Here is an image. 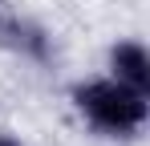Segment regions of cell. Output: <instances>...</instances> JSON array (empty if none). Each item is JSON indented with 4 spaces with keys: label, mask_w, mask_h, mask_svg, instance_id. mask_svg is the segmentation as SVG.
<instances>
[{
    "label": "cell",
    "mask_w": 150,
    "mask_h": 146,
    "mask_svg": "<svg viewBox=\"0 0 150 146\" xmlns=\"http://www.w3.org/2000/svg\"><path fill=\"white\" fill-rule=\"evenodd\" d=\"M73 101L85 118L105 134H134L146 126V94L130 89L122 81H85L73 89Z\"/></svg>",
    "instance_id": "6da1fadb"
},
{
    "label": "cell",
    "mask_w": 150,
    "mask_h": 146,
    "mask_svg": "<svg viewBox=\"0 0 150 146\" xmlns=\"http://www.w3.org/2000/svg\"><path fill=\"white\" fill-rule=\"evenodd\" d=\"M110 69H114V81H122L130 89H138V94L150 89V53L138 41H122L110 49Z\"/></svg>",
    "instance_id": "7a4b0ae2"
},
{
    "label": "cell",
    "mask_w": 150,
    "mask_h": 146,
    "mask_svg": "<svg viewBox=\"0 0 150 146\" xmlns=\"http://www.w3.org/2000/svg\"><path fill=\"white\" fill-rule=\"evenodd\" d=\"M0 45L16 49V53H28V57H45L41 28L28 24V21H16V16H0Z\"/></svg>",
    "instance_id": "3957f363"
},
{
    "label": "cell",
    "mask_w": 150,
    "mask_h": 146,
    "mask_svg": "<svg viewBox=\"0 0 150 146\" xmlns=\"http://www.w3.org/2000/svg\"><path fill=\"white\" fill-rule=\"evenodd\" d=\"M0 146H16V142H12V138H4V134H0Z\"/></svg>",
    "instance_id": "277c9868"
}]
</instances>
